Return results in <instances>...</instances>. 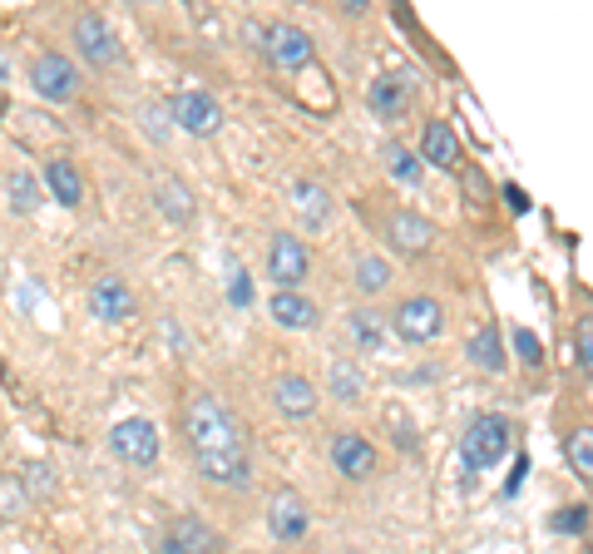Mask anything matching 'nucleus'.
<instances>
[{
	"instance_id": "nucleus-11",
	"label": "nucleus",
	"mask_w": 593,
	"mask_h": 554,
	"mask_svg": "<svg viewBox=\"0 0 593 554\" xmlns=\"http://www.w3.org/2000/svg\"><path fill=\"white\" fill-rule=\"evenodd\" d=\"M134 307L138 302H134L124 277H94V282H89V312H94L99 322H128Z\"/></svg>"
},
{
	"instance_id": "nucleus-21",
	"label": "nucleus",
	"mask_w": 593,
	"mask_h": 554,
	"mask_svg": "<svg viewBox=\"0 0 593 554\" xmlns=\"http://www.w3.org/2000/svg\"><path fill=\"white\" fill-rule=\"evenodd\" d=\"M421 158L435 168H460V138H455V129L445 124V119H430V124H425Z\"/></svg>"
},
{
	"instance_id": "nucleus-12",
	"label": "nucleus",
	"mask_w": 593,
	"mask_h": 554,
	"mask_svg": "<svg viewBox=\"0 0 593 554\" xmlns=\"http://www.w3.org/2000/svg\"><path fill=\"white\" fill-rule=\"evenodd\" d=\"M198 475L213 485H227V490H247L253 485V461H247V445L237 451H223V455H203L198 461Z\"/></svg>"
},
{
	"instance_id": "nucleus-16",
	"label": "nucleus",
	"mask_w": 593,
	"mask_h": 554,
	"mask_svg": "<svg viewBox=\"0 0 593 554\" xmlns=\"http://www.w3.org/2000/svg\"><path fill=\"white\" fill-rule=\"evenodd\" d=\"M40 184L49 188V198H55L59 208H79V198H85V178H79V168L69 164V158H45V168H40Z\"/></svg>"
},
{
	"instance_id": "nucleus-24",
	"label": "nucleus",
	"mask_w": 593,
	"mask_h": 554,
	"mask_svg": "<svg viewBox=\"0 0 593 554\" xmlns=\"http://www.w3.org/2000/svg\"><path fill=\"white\" fill-rule=\"evenodd\" d=\"M5 203L10 213H35L40 208V178L35 174H5Z\"/></svg>"
},
{
	"instance_id": "nucleus-19",
	"label": "nucleus",
	"mask_w": 593,
	"mask_h": 554,
	"mask_svg": "<svg viewBox=\"0 0 593 554\" xmlns=\"http://www.w3.org/2000/svg\"><path fill=\"white\" fill-rule=\"evenodd\" d=\"M292 208H296V218H302L306 228H326L332 223V213H336L332 193H326L322 184H312V178H296L292 184Z\"/></svg>"
},
{
	"instance_id": "nucleus-13",
	"label": "nucleus",
	"mask_w": 593,
	"mask_h": 554,
	"mask_svg": "<svg viewBox=\"0 0 593 554\" xmlns=\"http://www.w3.org/2000/svg\"><path fill=\"white\" fill-rule=\"evenodd\" d=\"M272 401L282 416H292V421H306V416H316V406H322V396H316V386L306 381V376L287 372L272 381Z\"/></svg>"
},
{
	"instance_id": "nucleus-26",
	"label": "nucleus",
	"mask_w": 593,
	"mask_h": 554,
	"mask_svg": "<svg viewBox=\"0 0 593 554\" xmlns=\"http://www.w3.org/2000/svg\"><path fill=\"white\" fill-rule=\"evenodd\" d=\"M421 168H425V158L415 154V148L385 144V174H391L395 184H421Z\"/></svg>"
},
{
	"instance_id": "nucleus-18",
	"label": "nucleus",
	"mask_w": 593,
	"mask_h": 554,
	"mask_svg": "<svg viewBox=\"0 0 593 554\" xmlns=\"http://www.w3.org/2000/svg\"><path fill=\"white\" fill-rule=\"evenodd\" d=\"M465 356H470V366H474V372H484V376H500L504 366H510V362H504V336H500V326H494V322L474 326Z\"/></svg>"
},
{
	"instance_id": "nucleus-33",
	"label": "nucleus",
	"mask_w": 593,
	"mask_h": 554,
	"mask_svg": "<svg viewBox=\"0 0 593 554\" xmlns=\"http://www.w3.org/2000/svg\"><path fill=\"white\" fill-rule=\"evenodd\" d=\"M391 425H395V445H401V451H415V431L405 425L401 411H391Z\"/></svg>"
},
{
	"instance_id": "nucleus-4",
	"label": "nucleus",
	"mask_w": 593,
	"mask_h": 554,
	"mask_svg": "<svg viewBox=\"0 0 593 554\" xmlns=\"http://www.w3.org/2000/svg\"><path fill=\"white\" fill-rule=\"evenodd\" d=\"M109 451H114V461L144 470V465L158 461V425L148 416H128V421H119L109 431Z\"/></svg>"
},
{
	"instance_id": "nucleus-15",
	"label": "nucleus",
	"mask_w": 593,
	"mask_h": 554,
	"mask_svg": "<svg viewBox=\"0 0 593 554\" xmlns=\"http://www.w3.org/2000/svg\"><path fill=\"white\" fill-rule=\"evenodd\" d=\"M158 554H217V534L198 514H183L174 530L158 540Z\"/></svg>"
},
{
	"instance_id": "nucleus-22",
	"label": "nucleus",
	"mask_w": 593,
	"mask_h": 554,
	"mask_svg": "<svg viewBox=\"0 0 593 554\" xmlns=\"http://www.w3.org/2000/svg\"><path fill=\"white\" fill-rule=\"evenodd\" d=\"M154 198H158V208H164L168 223H193V193H188L178 178H164Z\"/></svg>"
},
{
	"instance_id": "nucleus-6",
	"label": "nucleus",
	"mask_w": 593,
	"mask_h": 554,
	"mask_svg": "<svg viewBox=\"0 0 593 554\" xmlns=\"http://www.w3.org/2000/svg\"><path fill=\"white\" fill-rule=\"evenodd\" d=\"M75 49H79V59H89L94 69H109V65H119V35H114V25H109L104 15H79L75 20Z\"/></svg>"
},
{
	"instance_id": "nucleus-30",
	"label": "nucleus",
	"mask_w": 593,
	"mask_h": 554,
	"mask_svg": "<svg viewBox=\"0 0 593 554\" xmlns=\"http://www.w3.org/2000/svg\"><path fill=\"white\" fill-rule=\"evenodd\" d=\"M573 356H579V372L593 376V317L579 322V336H573Z\"/></svg>"
},
{
	"instance_id": "nucleus-28",
	"label": "nucleus",
	"mask_w": 593,
	"mask_h": 554,
	"mask_svg": "<svg viewBox=\"0 0 593 554\" xmlns=\"http://www.w3.org/2000/svg\"><path fill=\"white\" fill-rule=\"evenodd\" d=\"M563 455H569V465L579 475H593V425H579V431L563 441Z\"/></svg>"
},
{
	"instance_id": "nucleus-2",
	"label": "nucleus",
	"mask_w": 593,
	"mask_h": 554,
	"mask_svg": "<svg viewBox=\"0 0 593 554\" xmlns=\"http://www.w3.org/2000/svg\"><path fill=\"white\" fill-rule=\"evenodd\" d=\"M510 421L504 416H474L460 435V461L465 470H494L510 455Z\"/></svg>"
},
{
	"instance_id": "nucleus-17",
	"label": "nucleus",
	"mask_w": 593,
	"mask_h": 554,
	"mask_svg": "<svg viewBox=\"0 0 593 554\" xmlns=\"http://www.w3.org/2000/svg\"><path fill=\"white\" fill-rule=\"evenodd\" d=\"M267 312H272V322L277 326H287V332H312L316 326V302L296 287V292H272V302H267Z\"/></svg>"
},
{
	"instance_id": "nucleus-3",
	"label": "nucleus",
	"mask_w": 593,
	"mask_h": 554,
	"mask_svg": "<svg viewBox=\"0 0 593 554\" xmlns=\"http://www.w3.org/2000/svg\"><path fill=\"white\" fill-rule=\"evenodd\" d=\"M30 89L40 99H49V104H69L79 95V65L69 55H59V49H40L30 59Z\"/></svg>"
},
{
	"instance_id": "nucleus-7",
	"label": "nucleus",
	"mask_w": 593,
	"mask_h": 554,
	"mask_svg": "<svg viewBox=\"0 0 593 554\" xmlns=\"http://www.w3.org/2000/svg\"><path fill=\"white\" fill-rule=\"evenodd\" d=\"M168 114H174V124L193 138L217 134V124H223V109H217V99L208 95V89H183V95H174Z\"/></svg>"
},
{
	"instance_id": "nucleus-8",
	"label": "nucleus",
	"mask_w": 593,
	"mask_h": 554,
	"mask_svg": "<svg viewBox=\"0 0 593 554\" xmlns=\"http://www.w3.org/2000/svg\"><path fill=\"white\" fill-rule=\"evenodd\" d=\"M395 332H401L405 342H435V336L445 332V307L425 292L405 297V302L395 307Z\"/></svg>"
},
{
	"instance_id": "nucleus-14",
	"label": "nucleus",
	"mask_w": 593,
	"mask_h": 554,
	"mask_svg": "<svg viewBox=\"0 0 593 554\" xmlns=\"http://www.w3.org/2000/svg\"><path fill=\"white\" fill-rule=\"evenodd\" d=\"M306 524L312 520H306V505L296 500V490H277L272 505H267V530H272V540H282V544L302 540Z\"/></svg>"
},
{
	"instance_id": "nucleus-10",
	"label": "nucleus",
	"mask_w": 593,
	"mask_h": 554,
	"mask_svg": "<svg viewBox=\"0 0 593 554\" xmlns=\"http://www.w3.org/2000/svg\"><path fill=\"white\" fill-rule=\"evenodd\" d=\"M326 455H332V465L346 475V480H366V475H376V445L366 441L361 431H336L332 445H326Z\"/></svg>"
},
{
	"instance_id": "nucleus-35",
	"label": "nucleus",
	"mask_w": 593,
	"mask_h": 554,
	"mask_svg": "<svg viewBox=\"0 0 593 554\" xmlns=\"http://www.w3.org/2000/svg\"><path fill=\"white\" fill-rule=\"evenodd\" d=\"M233 302H247V277L243 273L233 277Z\"/></svg>"
},
{
	"instance_id": "nucleus-34",
	"label": "nucleus",
	"mask_w": 593,
	"mask_h": 554,
	"mask_svg": "<svg viewBox=\"0 0 593 554\" xmlns=\"http://www.w3.org/2000/svg\"><path fill=\"white\" fill-rule=\"evenodd\" d=\"M504 198H510V208H514V213H524V208H529V198H524V188H504Z\"/></svg>"
},
{
	"instance_id": "nucleus-9",
	"label": "nucleus",
	"mask_w": 593,
	"mask_h": 554,
	"mask_svg": "<svg viewBox=\"0 0 593 554\" xmlns=\"http://www.w3.org/2000/svg\"><path fill=\"white\" fill-rule=\"evenodd\" d=\"M262 49H267V59H272L277 69H302V65H312V40H306V30H296L292 20H277V25H267Z\"/></svg>"
},
{
	"instance_id": "nucleus-29",
	"label": "nucleus",
	"mask_w": 593,
	"mask_h": 554,
	"mask_svg": "<svg viewBox=\"0 0 593 554\" xmlns=\"http://www.w3.org/2000/svg\"><path fill=\"white\" fill-rule=\"evenodd\" d=\"M366 99H371V109H376V114H395V104H401V99H405V79L381 75V79H376V85H371V95H366Z\"/></svg>"
},
{
	"instance_id": "nucleus-25",
	"label": "nucleus",
	"mask_w": 593,
	"mask_h": 554,
	"mask_svg": "<svg viewBox=\"0 0 593 554\" xmlns=\"http://www.w3.org/2000/svg\"><path fill=\"white\" fill-rule=\"evenodd\" d=\"M356 287H361L366 297H376V292H385V287H391V263H385V257H376V253H361L356 257Z\"/></svg>"
},
{
	"instance_id": "nucleus-20",
	"label": "nucleus",
	"mask_w": 593,
	"mask_h": 554,
	"mask_svg": "<svg viewBox=\"0 0 593 554\" xmlns=\"http://www.w3.org/2000/svg\"><path fill=\"white\" fill-rule=\"evenodd\" d=\"M385 237H391L401 253H425V247L435 243V228L425 223L421 213H411V208H401V213H391V223H385Z\"/></svg>"
},
{
	"instance_id": "nucleus-31",
	"label": "nucleus",
	"mask_w": 593,
	"mask_h": 554,
	"mask_svg": "<svg viewBox=\"0 0 593 554\" xmlns=\"http://www.w3.org/2000/svg\"><path fill=\"white\" fill-rule=\"evenodd\" d=\"M514 352H519L529 366H539V362H544V342L529 332V326H519V332H514Z\"/></svg>"
},
{
	"instance_id": "nucleus-1",
	"label": "nucleus",
	"mask_w": 593,
	"mask_h": 554,
	"mask_svg": "<svg viewBox=\"0 0 593 554\" xmlns=\"http://www.w3.org/2000/svg\"><path fill=\"white\" fill-rule=\"evenodd\" d=\"M183 431L188 441H193V461H203V455H223V451H237L243 445V431H237V416L227 411V401H217V396H193L183 411Z\"/></svg>"
},
{
	"instance_id": "nucleus-5",
	"label": "nucleus",
	"mask_w": 593,
	"mask_h": 554,
	"mask_svg": "<svg viewBox=\"0 0 593 554\" xmlns=\"http://www.w3.org/2000/svg\"><path fill=\"white\" fill-rule=\"evenodd\" d=\"M306 267H312V247L296 233H277L267 247V277L277 282V292H296V282H306Z\"/></svg>"
},
{
	"instance_id": "nucleus-32",
	"label": "nucleus",
	"mask_w": 593,
	"mask_h": 554,
	"mask_svg": "<svg viewBox=\"0 0 593 554\" xmlns=\"http://www.w3.org/2000/svg\"><path fill=\"white\" fill-rule=\"evenodd\" d=\"M553 530H559V534H583V530H589V510H583V505L559 510V514H553Z\"/></svg>"
},
{
	"instance_id": "nucleus-23",
	"label": "nucleus",
	"mask_w": 593,
	"mask_h": 554,
	"mask_svg": "<svg viewBox=\"0 0 593 554\" xmlns=\"http://www.w3.org/2000/svg\"><path fill=\"white\" fill-rule=\"evenodd\" d=\"M346 332H351V342L361 346V352H381V342H385V322L376 312H366V307H356V312L346 317Z\"/></svg>"
},
{
	"instance_id": "nucleus-27",
	"label": "nucleus",
	"mask_w": 593,
	"mask_h": 554,
	"mask_svg": "<svg viewBox=\"0 0 593 554\" xmlns=\"http://www.w3.org/2000/svg\"><path fill=\"white\" fill-rule=\"evenodd\" d=\"M326 386H332V396L342 406L361 401V372H356L351 362H332V366H326Z\"/></svg>"
}]
</instances>
